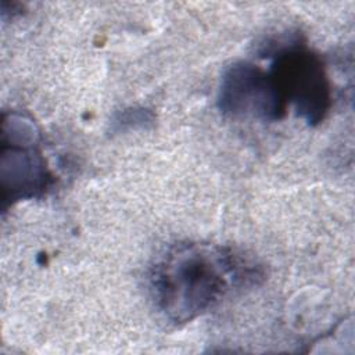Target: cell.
Segmentation results:
<instances>
[{
	"label": "cell",
	"mask_w": 355,
	"mask_h": 355,
	"mask_svg": "<svg viewBox=\"0 0 355 355\" xmlns=\"http://www.w3.org/2000/svg\"><path fill=\"white\" fill-rule=\"evenodd\" d=\"M262 279V268L232 247L180 241L154 261L148 290L157 309L169 322L183 324L214 308L232 290Z\"/></svg>",
	"instance_id": "6da1fadb"
},
{
	"label": "cell",
	"mask_w": 355,
	"mask_h": 355,
	"mask_svg": "<svg viewBox=\"0 0 355 355\" xmlns=\"http://www.w3.org/2000/svg\"><path fill=\"white\" fill-rule=\"evenodd\" d=\"M273 58L270 75L287 104L309 125L320 123L331 107L330 80L322 58L298 39L265 51Z\"/></svg>",
	"instance_id": "7a4b0ae2"
},
{
	"label": "cell",
	"mask_w": 355,
	"mask_h": 355,
	"mask_svg": "<svg viewBox=\"0 0 355 355\" xmlns=\"http://www.w3.org/2000/svg\"><path fill=\"white\" fill-rule=\"evenodd\" d=\"M218 107L233 118L272 122L284 116L287 103L269 71L248 61H236L222 75Z\"/></svg>",
	"instance_id": "3957f363"
},
{
	"label": "cell",
	"mask_w": 355,
	"mask_h": 355,
	"mask_svg": "<svg viewBox=\"0 0 355 355\" xmlns=\"http://www.w3.org/2000/svg\"><path fill=\"white\" fill-rule=\"evenodd\" d=\"M10 137L3 141L1 180L4 200H25L40 196L50 180L44 158L37 144V132L32 121L11 115Z\"/></svg>",
	"instance_id": "277c9868"
}]
</instances>
